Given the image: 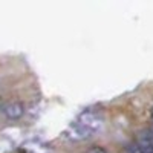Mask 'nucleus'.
Instances as JSON below:
<instances>
[{
  "mask_svg": "<svg viewBox=\"0 0 153 153\" xmlns=\"http://www.w3.org/2000/svg\"><path fill=\"white\" fill-rule=\"evenodd\" d=\"M86 153H107V150L103 149V147H100V146H94L91 149H87Z\"/></svg>",
  "mask_w": 153,
  "mask_h": 153,
  "instance_id": "nucleus-5",
  "label": "nucleus"
},
{
  "mask_svg": "<svg viewBox=\"0 0 153 153\" xmlns=\"http://www.w3.org/2000/svg\"><path fill=\"white\" fill-rule=\"evenodd\" d=\"M152 135H153V129H152Z\"/></svg>",
  "mask_w": 153,
  "mask_h": 153,
  "instance_id": "nucleus-8",
  "label": "nucleus"
},
{
  "mask_svg": "<svg viewBox=\"0 0 153 153\" xmlns=\"http://www.w3.org/2000/svg\"><path fill=\"white\" fill-rule=\"evenodd\" d=\"M3 113L11 120H17L25 113V107L20 103H9L3 107Z\"/></svg>",
  "mask_w": 153,
  "mask_h": 153,
  "instance_id": "nucleus-3",
  "label": "nucleus"
},
{
  "mask_svg": "<svg viewBox=\"0 0 153 153\" xmlns=\"http://www.w3.org/2000/svg\"><path fill=\"white\" fill-rule=\"evenodd\" d=\"M136 147H138L139 153H153V146L150 144L147 136H141V138H139Z\"/></svg>",
  "mask_w": 153,
  "mask_h": 153,
  "instance_id": "nucleus-4",
  "label": "nucleus"
},
{
  "mask_svg": "<svg viewBox=\"0 0 153 153\" xmlns=\"http://www.w3.org/2000/svg\"><path fill=\"white\" fill-rule=\"evenodd\" d=\"M66 136L69 138V139H72V141H86V139H89V138H92L94 135L91 133V132H87L86 129H83L81 126H78L75 121L69 126V129H68V132H66Z\"/></svg>",
  "mask_w": 153,
  "mask_h": 153,
  "instance_id": "nucleus-2",
  "label": "nucleus"
},
{
  "mask_svg": "<svg viewBox=\"0 0 153 153\" xmlns=\"http://www.w3.org/2000/svg\"><path fill=\"white\" fill-rule=\"evenodd\" d=\"M150 117H152V121H153V109H152V112H150Z\"/></svg>",
  "mask_w": 153,
  "mask_h": 153,
  "instance_id": "nucleus-7",
  "label": "nucleus"
},
{
  "mask_svg": "<svg viewBox=\"0 0 153 153\" xmlns=\"http://www.w3.org/2000/svg\"><path fill=\"white\" fill-rule=\"evenodd\" d=\"M78 126H81L83 129H86L87 132H91L92 135H95L97 132L101 130V127L104 124V118L98 110H94V109H87V110H83L78 118L75 121Z\"/></svg>",
  "mask_w": 153,
  "mask_h": 153,
  "instance_id": "nucleus-1",
  "label": "nucleus"
},
{
  "mask_svg": "<svg viewBox=\"0 0 153 153\" xmlns=\"http://www.w3.org/2000/svg\"><path fill=\"white\" fill-rule=\"evenodd\" d=\"M147 138H149V141H150V144L153 146V135H152V136H147Z\"/></svg>",
  "mask_w": 153,
  "mask_h": 153,
  "instance_id": "nucleus-6",
  "label": "nucleus"
}]
</instances>
